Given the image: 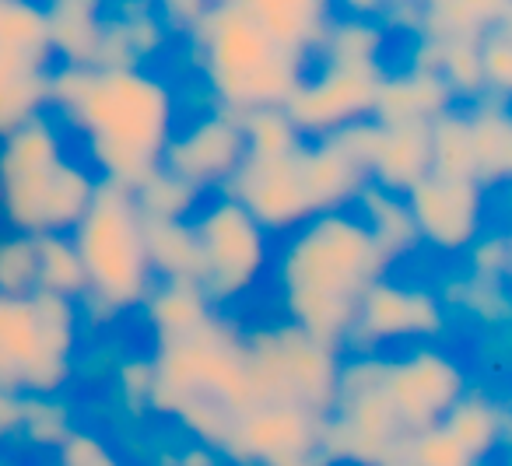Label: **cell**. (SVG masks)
<instances>
[{
	"label": "cell",
	"mask_w": 512,
	"mask_h": 466,
	"mask_svg": "<svg viewBox=\"0 0 512 466\" xmlns=\"http://www.w3.org/2000/svg\"><path fill=\"white\" fill-rule=\"evenodd\" d=\"M50 109L60 127L85 141L88 169L102 183L127 190L162 165L165 144L179 130V95L155 67L106 71L53 64Z\"/></svg>",
	"instance_id": "obj_1"
},
{
	"label": "cell",
	"mask_w": 512,
	"mask_h": 466,
	"mask_svg": "<svg viewBox=\"0 0 512 466\" xmlns=\"http://www.w3.org/2000/svg\"><path fill=\"white\" fill-rule=\"evenodd\" d=\"M390 260L355 211L316 214L274 249L271 277L285 323L344 351L365 291L390 274Z\"/></svg>",
	"instance_id": "obj_2"
},
{
	"label": "cell",
	"mask_w": 512,
	"mask_h": 466,
	"mask_svg": "<svg viewBox=\"0 0 512 466\" xmlns=\"http://www.w3.org/2000/svg\"><path fill=\"white\" fill-rule=\"evenodd\" d=\"M151 414L169 417L176 428L221 456L232 424L249 410L246 340L218 309L193 330L151 344Z\"/></svg>",
	"instance_id": "obj_3"
},
{
	"label": "cell",
	"mask_w": 512,
	"mask_h": 466,
	"mask_svg": "<svg viewBox=\"0 0 512 466\" xmlns=\"http://www.w3.org/2000/svg\"><path fill=\"white\" fill-rule=\"evenodd\" d=\"M186 46L211 106L235 116L285 106L309 67L306 57L281 46L239 0H214L186 36Z\"/></svg>",
	"instance_id": "obj_4"
},
{
	"label": "cell",
	"mask_w": 512,
	"mask_h": 466,
	"mask_svg": "<svg viewBox=\"0 0 512 466\" xmlns=\"http://www.w3.org/2000/svg\"><path fill=\"white\" fill-rule=\"evenodd\" d=\"M99 190V176L67 155V137L46 109L0 141V218L8 232L71 235Z\"/></svg>",
	"instance_id": "obj_5"
},
{
	"label": "cell",
	"mask_w": 512,
	"mask_h": 466,
	"mask_svg": "<svg viewBox=\"0 0 512 466\" xmlns=\"http://www.w3.org/2000/svg\"><path fill=\"white\" fill-rule=\"evenodd\" d=\"M71 242L85 267V295L78 298L81 323L113 326L141 309L155 288V274L144 249V218L127 186L99 179L92 204L71 228Z\"/></svg>",
	"instance_id": "obj_6"
},
{
	"label": "cell",
	"mask_w": 512,
	"mask_h": 466,
	"mask_svg": "<svg viewBox=\"0 0 512 466\" xmlns=\"http://www.w3.org/2000/svg\"><path fill=\"white\" fill-rule=\"evenodd\" d=\"M81 309L71 298L32 291L0 295V389L64 396L78 379Z\"/></svg>",
	"instance_id": "obj_7"
},
{
	"label": "cell",
	"mask_w": 512,
	"mask_h": 466,
	"mask_svg": "<svg viewBox=\"0 0 512 466\" xmlns=\"http://www.w3.org/2000/svg\"><path fill=\"white\" fill-rule=\"evenodd\" d=\"M246 340L249 407H299L330 414L344 351L323 344L292 323H267L242 330Z\"/></svg>",
	"instance_id": "obj_8"
},
{
	"label": "cell",
	"mask_w": 512,
	"mask_h": 466,
	"mask_svg": "<svg viewBox=\"0 0 512 466\" xmlns=\"http://www.w3.org/2000/svg\"><path fill=\"white\" fill-rule=\"evenodd\" d=\"M407 438L383 393V354H344L334 403L323 417V463L386 466L404 452Z\"/></svg>",
	"instance_id": "obj_9"
},
{
	"label": "cell",
	"mask_w": 512,
	"mask_h": 466,
	"mask_svg": "<svg viewBox=\"0 0 512 466\" xmlns=\"http://www.w3.org/2000/svg\"><path fill=\"white\" fill-rule=\"evenodd\" d=\"M190 225L200 249L197 288L218 312L249 298L271 274L274 239L225 193L204 197Z\"/></svg>",
	"instance_id": "obj_10"
},
{
	"label": "cell",
	"mask_w": 512,
	"mask_h": 466,
	"mask_svg": "<svg viewBox=\"0 0 512 466\" xmlns=\"http://www.w3.org/2000/svg\"><path fill=\"white\" fill-rule=\"evenodd\" d=\"M453 333V316L432 284L383 274L358 305L344 354H386L397 347L442 344Z\"/></svg>",
	"instance_id": "obj_11"
},
{
	"label": "cell",
	"mask_w": 512,
	"mask_h": 466,
	"mask_svg": "<svg viewBox=\"0 0 512 466\" xmlns=\"http://www.w3.org/2000/svg\"><path fill=\"white\" fill-rule=\"evenodd\" d=\"M470 386L474 372L467 361L442 344H414L383 354V393L407 435L435 428Z\"/></svg>",
	"instance_id": "obj_12"
},
{
	"label": "cell",
	"mask_w": 512,
	"mask_h": 466,
	"mask_svg": "<svg viewBox=\"0 0 512 466\" xmlns=\"http://www.w3.org/2000/svg\"><path fill=\"white\" fill-rule=\"evenodd\" d=\"M383 74L386 67L316 64V71L306 67L281 109L306 141H320L344 127L372 120Z\"/></svg>",
	"instance_id": "obj_13"
},
{
	"label": "cell",
	"mask_w": 512,
	"mask_h": 466,
	"mask_svg": "<svg viewBox=\"0 0 512 466\" xmlns=\"http://www.w3.org/2000/svg\"><path fill=\"white\" fill-rule=\"evenodd\" d=\"M414 232L435 256H463L477 235L488 232L491 193L481 190L470 176H442L428 172L421 183L404 193Z\"/></svg>",
	"instance_id": "obj_14"
},
{
	"label": "cell",
	"mask_w": 512,
	"mask_h": 466,
	"mask_svg": "<svg viewBox=\"0 0 512 466\" xmlns=\"http://www.w3.org/2000/svg\"><path fill=\"white\" fill-rule=\"evenodd\" d=\"M221 459L232 466H327L323 417L299 407H249L228 431Z\"/></svg>",
	"instance_id": "obj_15"
},
{
	"label": "cell",
	"mask_w": 512,
	"mask_h": 466,
	"mask_svg": "<svg viewBox=\"0 0 512 466\" xmlns=\"http://www.w3.org/2000/svg\"><path fill=\"white\" fill-rule=\"evenodd\" d=\"M376 123L362 120L320 141H306L299 155L302 183H306L309 207L316 214L351 211L358 193L369 186V162L376 148Z\"/></svg>",
	"instance_id": "obj_16"
},
{
	"label": "cell",
	"mask_w": 512,
	"mask_h": 466,
	"mask_svg": "<svg viewBox=\"0 0 512 466\" xmlns=\"http://www.w3.org/2000/svg\"><path fill=\"white\" fill-rule=\"evenodd\" d=\"M242 162H246L242 120L214 106L183 123L162 155V169H169L204 197L225 190V183L239 172Z\"/></svg>",
	"instance_id": "obj_17"
},
{
	"label": "cell",
	"mask_w": 512,
	"mask_h": 466,
	"mask_svg": "<svg viewBox=\"0 0 512 466\" xmlns=\"http://www.w3.org/2000/svg\"><path fill=\"white\" fill-rule=\"evenodd\" d=\"M302 155V151H299ZM299 155L288 158H246L225 183V197L235 200L271 239H285L313 218V207L302 183Z\"/></svg>",
	"instance_id": "obj_18"
},
{
	"label": "cell",
	"mask_w": 512,
	"mask_h": 466,
	"mask_svg": "<svg viewBox=\"0 0 512 466\" xmlns=\"http://www.w3.org/2000/svg\"><path fill=\"white\" fill-rule=\"evenodd\" d=\"M169 43L172 32L165 29L155 0H109L92 67H106V71L155 67Z\"/></svg>",
	"instance_id": "obj_19"
},
{
	"label": "cell",
	"mask_w": 512,
	"mask_h": 466,
	"mask_svg": "<svg viewBox=\"0 0 512 466\" xmlns=\"http://www.w3.org/2000/svg\"><path fill=\"white\" fill-rule=\"evenodd\" d=\"M414 43H481L488 32L505 29L512 0H411Z\"/></svg>",
	"instance_id": "obj_20"
},
{
	"label": "cell",
	"mask_w": 512,
	"mask_h": 466,
	"mask_svg": "<svg viewBox=\"0 0 512 466\" xmlns=\"http://www.w3.org/2000/svg\"><path fill=\"white\" fill-rule=\"evenodd\" d=\"M439 424H442V431L467 452L470 463L484 466L505 449V442H509V403H505L495 389L474 382Z\"/></svg>",
	"instance_id": "obj_21"
},
{
	"label": "cell",
	"mask_w": 512,
	"mask_h": 466,
	"mask_svg": "<svg viewBox=\"0 0 512 466\" xmlns=\"http://www.w3.org/2000/svg\"><path fill=\"white\" fill-rule=\"evenodd\" d=\"M449 106H453V99H449L439 74L407 64V67H400V71L383 74L372 120H376L379 127H428V123L446 113Z\"/></svg>",
	"instance_id": "obj_22"
},
{
	"label": "cell",
	"mask_w": 512,
	"mask_h": 466,
	"mask_svg": "<svg viewBox=\"0 0 512 466\" xmlns=\"http://www.w3.org/2000/svg\"><path fill=\"white\" fill-rule=\"evenodd\" d=\"M467 109L470 123V179L481 190L495 193L512 176V116L509 99L484 95Z\"/></svg>",
	"instance_id": "obj_23"
},
{
	"label": "cell",
	"mask_w": 512,
	"mask_h": 466,
	"mask_svg": "<svg viewBox=\"0 0 512 466\" xmlns=\"http://www.w3.org/2000/svg\"><path fill=\"white\" fill-rule=\"evenodd\" d=\"M109 0H43L46 29H50L53 64L92 67L99 53L102 22Z\"/></svg>",
	"instance_id": "obj_24"
},
{
	"label": "cell",
	"mask_w": 512,
	"mask_h": 466,
	"mask_svg": "<svg viewBox=\"0 0 512 466\" xmlns=\"http://www.w3.org/2000/svg\"><path fill=\"white\" fill-rule=\"evenodd\" d=\"M376 123V120H372ZM379 127V123H376ZM432 172L428 127H379L369 162V183L404 197L414 183Z\"/></svg>",
	"instance_id": "obj_25"
},
{
	"label": "cell",
	"mask_w": 512,
	"mask_h": 466,
	"mask_svg": "<svg viewBox=\"0 0 512 466\" xmlns=\"http://www.w3.org/2000/svg\"><path fill=\"white\" fill-rule=\"evenodd\" d=\"M281 46L299 57H313L323 29L337 15V0H239Z\"/></svg>",
	"instance_id": "obj_26"
},
{
	"label": "cell",
	"mask_w": 512,
	"mask_h": 466,
	"mask_svg": "<svg viewBox=\"0 0 512 466\" xmlns=\"http://www.w3.org/2000/svg\"><path fill=\"white\" fill-rule=\"evenodd\" d=\"M351 211H355L358 218H362V225L369 228V235L376 239L379 253L390 260V267L404 263L407 256H414L421 249L411 211H407V200L400 197V193L379 190V186L369 183L362 193H358Z\"/></svg>",
	"instance_id": "obj_27"
},
{
	"label": "cell",
	"mask_w": 512,
	"mask_h": 466,
	"mask_svg": "<svg viewBox=\"0 0 512 466\" xmlns=\"http://www.w3.org/2000/svg\"><path fill=\"white\" fill-rule=\"evenodd\" d=\"M50 71L0 50V141L50 109Z\"/></svg>",
	"instance_id": "obj_28"
},
{
	"label": "cell",
	"mask_w": 512,
	"mask_h": 466,
	"mask_svg": "<svg viewBox=\"0 0 512 466\" xmlns=\"http://www.w3.org/2000/svg\"><path fill=\"white\" fill-rule=\"evenodd\" d=\"M390 29L372 18L334 15L316 43V64H348V67H386ZM309 57V60H313Z\"/></svg>",
	"instance_id": "obj_29"
},
{
	"label": "cell",
	"mask_w": 512,
	"mask_h": 466,
	"mask_svg": "<svg viewBox=\"0 0 512 466\" xmlns=\"http://www.w3.org/2000/svg\"><path fill=\"white\" fill-rule=\"evenodd\" d=\"M435 291H439L449 316H463L467 323L481 326V330H502L512 316L505 281H488V277H474L467 270H460V274H449Z\"/></svg>",
	"instance_id": "obj_30"
},
{
	"label": "cell",
	"mask_w": 512,
	"mask_h": 466,
	"mask_svg": "<svg viewBox=\"0 0 512 466\" xmlns=\"http://www.w3.org/2000/svg\"><path fill=\"white\" fill-rule=\"evenodd\" d=\"M144 323H148L151 344L155 340H169L179 333L200 326L214 312V305L204 298V291L197 284L186 281H155V288L148 291L141 305Z\"/></svg>",
	"instance_id": "obj_31"
},
{
	"label": "cell",
	"mask_w": 512,
	"mask_h": 466,
	"mask_svg": "<svg viewBox=\"0 0 512 466\" xmlns=\"http://www.w3.org/2000/svg\"><path fill=\"white\" fill-rule=\"evenodd\" d=\"M144 249L155 281H200V249L190 221H144Z\"/></svg>",
	"instance_id": "obj_32"
},
{
	"label": "cell",
	"mask_w": 512,
	"mask_h": 466,
	"mask_svg": "<svg viewBox=\"0 0 512 466\" xmlns=\"http://www.w3.org/2000/svg\"><path fill=\"white\" fill-rule=\"evenodd\" d=\"M130 193H134L137 214L144 221H190L204 204V193L193 190L190 183L172 176L162 165L155 172H148Z\"/></svg>",
	"instance_id": "obj_33"
},
{
	"label": "cell",
	"mask_w": 512,
	"mask_h": 466,
	"mask_svg": "<svg viewBox=\"0 0 512 466\" xmlns=\"http://www.w3.org/2000/svg\"><path fill=\"white\" fill-rule=\"evenodd\" d=\"M36 291L71 298L85 295V267L71 235H39L36 239Z\"/></svg>",
	"instance_id": "obj_34"
},
{
	"label": "cell",
	"mask_w": 512,
	"mask_h": 466,
	"mask_svg": "<svg viewBox=\"0 0 512 466\" xmlns=\"http://www.w3.org/2000/svg\"><path fill=\"white\" fill-rule=\"evenodd\" d=\"M74 428H78V421H74V403L67 396H22L18 435H25L32 449L57 452Z\"/></svg>",
	"instance_id": "obj_35"
},
{
	"label": "cell",
	"mask_w": 512,
	"mask_h": 466,
	"mask_svg": "<svg viewBox=\"0 0 512 466\" xmlns=\"http://www.w3.org/2000/svg\"><path fill=\"white\" fill-rule=\"evenodd\" d=\"M239 120L242 137H246V158H288L306 148V137L295 130V123L288 120L281 106L253 109Z\"/></svg>",
	"instance_id": "obj_36"
},
{
	"label": "cell",
	"mask_w": 512,
	"mask_h": 466,
	"mask_svg": "<svg viewBox=\"0 0 512 466\" xmlns=\"http://www.w3.org/2000/svg\"><path fill=\"white\" fill-rule=\"evenodd\" d=\"M428 151H432V172H442V176H470L467 109L449 106L446 113L428 123Z\"/></svg>",
	"instance_id": "obj_37"
},
{
	"label": "cell",
	"mask_w": 512,
	"mask_h": 466,
	"mask_svg": "<svg viewBox=\"0 0 512 466\" xmlns=\"http://www.w3.org/2000/svg\"><path fill=\"white\" fill-rule=\"evenodd\" d=\"M113 403L127 421H144L151 414V393H155V372L148 354H127L109 372Z\"/></svg>",
	"instance_id": "obj_38"
},
{
	"label": "cell",
	"mask_w": 512,
	"mask_h": 466,
	"mask_svg": "<svg viewBox=\"0 0 512 466\" xmlns=\"http://www.w3.org/2000/svg\"><path fill=\"white\" fill-rule=\"evenodd\" d=\"M36 291V239L22 232H0V295Z\"/></svg>",
	"instance_id": "obj_39"
},
{
	"label": "cell",
	"mask_w": 512,
	"mask_h": 466,
	"mask_svg": "<svg viewBox=\"0 0 512 466\" xmlns=\"http://www.w3.org/2000/svg\"><path fill=\"white\" fill-rule=\"evenodd\" d=\"M463 263H467V274L474 277H488V281H505L512 267V246L509 235L502 228H488L484 235H477L474 246L463 253Z\"/></svg>",
	"instance_id": "obj_40"
},
{
	"label": "cell",
	"mask_w": 512,
	"mask_h": 466,
	"mask_svg": "<svg viewBox=\"0 0 512 466\" xmlns=\"http://www.w3.org/2000/svg\"><path fill=\"white\" fill-rule=\"evenodd\" d=\"M400 456H404L411 466H474L467 459V452H463L460 445L442 431V424H435V428H425V431H418V435L407 438V445H404Z\"/></svg>",
	"instance_id": "obj_41"
},
{
	"label": "cell",
	"mask_w": 512,
	"mask_h": 466,
	"mask_svg": "<svg viewBox=\"0 0 512 466\" xmlns=\"http://www.w3.org/2000/svg\"><path fill=\"white\" fill-rule=\"evenodd\" d=\"M481 71H484V88L495 99H509L512 88V36L509 25L495 29L481 39Z\"/></svg>",
	"instance_id": "obj_42"
},
{
	"label": "cell",
	"mask_w": 512,
	"mask_h": 466,
	"mask_svg": "<svg viewBox=\"0 0 512 466\" xmlns=\"http://www.w3.org/2000/svg\"><path fill=\"white\" fill-rule=\"evenodd\" d=\"M155 4H158V15H162L165 29L172 32V39L176 36L186 39L200 25V18L207 15V8H211L214 0H155Z\"/></svg>",
	"instance_id": "obj_43"
},
{
	"label": "cell",
	"mask_w": 512,
	"mask_h": 466,
	"mask_svg": "<svg viewBox=\"0 0 512 466\" xmlns=\"http://www.w3.org/2000/svg\"><path fill=\"white\" fill-rule=\"evenodd\" d=\"M18 424H22V396L0 389V449L18 438Z\"/></svg>",
	"instance_id": "obj_44"
},
{
	"label": "cell",
	"mask_w": 512,
	"mask_h": 466,
	"mask_svg": "<svg viewBox=\"0 0 512 466\" xmlns=\"http://www.w3.org/2000/svg\"><path fill=\"white\" fill-rule=\"evenodd\" d=\"M397 4L404 0H337V8L341 15H351V18H372V22H383Z\"/></svg>",
	"instance_id": "obj_45"
},
{
	"label": "cell",
	"mask_w": 512,
	"mask_h": 466,
	"mask_svg": "<svg viewBox=\"0 0 512 466\" xmlns=\"http://www.w3.org/2000/svg\"><path fill=\"white\" fill-rule=\"evenodd\" d=\"M172 466H225V459L200 442H186L172 449Z\"/></svg>",
	"instance_id": "obj_46"
},
{
	"label": "cell",
	"mask_w": 512,
	"mask_h": 466,
	"mask_svg": "<svg viewBox=\"0 0 512 466\" xmlns=\"http://www.w3.org/2000/svg\"><path fill=\"white\" fill-rule=\"evenodd\" d=\"M8 11H11V0H0V32H4V22H8Z\"/></svg>",
	"instance_id": "obj_47"
},
{
	"label": "cell",
	"mask_w": 512,
	"mask_h": 466,
	"mask_svg": "<svg viewBox=\"0 0 512 466\" xmlns=\"http://www.w3.org/2000/svg\"><path fill=\"white\" fill-rule=\"evenodd\" d=\"M386 466H411V463H407L404 456H397V459H393V463H386Z\"/></svg>",
	"instance_id": "obj_48"
},
{
	"label": "cell",
	"mask_w": 512,
	"mask_h": 466,
	"mask_svg": "<svg viewBox=\"0 0 512 466\" xmlns=\"http://www.w3.org/2000/svg\"><path fill=\"white\" fill-rule=\"evenodd\" d=\"M0 466H15V463H8V459H0Z\"/></svg>",
	"instance_id": "obj_49"
},
{
	"label": "cell",
	"mask_w": 512,
	"mask_h": 466,
	"mask_svg": "<svg viewBox=\"0 0 512 466\" xmlns=\"http://www.w3.org/2000/svg\"><path fill=\"white\" fill-rule=\"evenodd\" d=\"M109 466H123V463H120V459H116V463H109Z\"/></svg>",
	"instance_id": "obj_50"
}]
</instances>
